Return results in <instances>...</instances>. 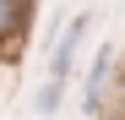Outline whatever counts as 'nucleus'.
Listing matches in <instances>:
<instances>
[{"instance_id": "f03ea898", "label": "nucleus", "mask_w": 125, "mask_h": 120, "mask_svg": "<svg viewBox=\"0 0 125 120\" xmlns=\"http://www.w3.org/2000/svg\"><path fill=\"white\" fill-rule=\"evenodd\" d=\"M114 66H120V49L103 44V49L93 55V66H87V82H82V115H87V120H98L103 104H109V93H114Z\"/></svg>"}, {"instance_id": "7ed1b4c3", "label": "nucleus", "mask_w": 125, "mask_h": 120, "mask_svg": "<svg viewBox=\"0 0 125 120\" xmlns=\"http://www.w3.org/2000/svg\"><path fill=\"white\" fill-rule=\"evenodd\" d=\"M27 33H33V0H0V55L22 49Z\"/></svg>"}, {"instance_id": "f257e3e1", "label": "nucleus", "mask_w": 125, "mask_h": 120, "mask_svg": "<svg viewBox=\"0 0 125 120\" xmlns=\"http://www.w3.org/2000/svg\"><path fill=\"white\" fill-rule=\"evenodd\" d=\"M93 27H98V16H93V11H76L71 22L60 27V38L49 44V66H44V76L71 82V76H76V60H82V49H87V38H93Z\"/></svg>"}, {"instance_id": "39448f33", "label": "nucleus", "mask_w": 125, "mask_h": 120, "mask_svg": "<svg viewBox=\"0 0 125 120\" xmlns=\"http://www.w3.org/2000/svg\"><path fill=\"white\" fill-rule=\"evenodd\" d=\"M114 93L125 98V49H120V66H114Z\"/></svg>"}, {"instance_id": "20e7f679", "label": "nucleus", "mask_w": 125, "mask_h": 120, "mask_svg": "<svg viewBox=\"0 0 125 120\" xmlns=\"http://www.w3.org/2000/svg\"><path fill=\"white\" fill-rule=\"evenodd\" d=\"M65 87H71V82H54V76H44V82H38V98H33L38 120H54V115H60V104H65Z\"/></svg>"}]
</instances>
